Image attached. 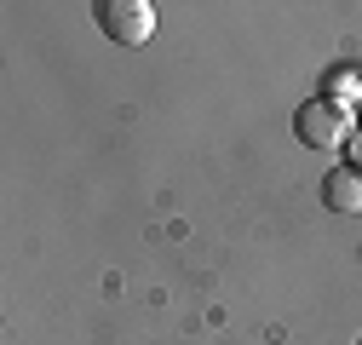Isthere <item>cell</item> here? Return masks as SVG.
Returning a JSON list of instances; mask_svg holds the SVG:
<instances>
[{"label":"cell","instance_id":"obj_1","mask_svg":"<svg viewBox=\"0 0 362 345\" xmlns=\"http://www.w3.org/2000/svg\"><path fill=\"white\" fill-rule=\"evenodd\" d=\"M293 133H299V144H310V150H345L351 133H356V115H351V104H339V98H310V104L293 110Z\"/></svg>","mask_w":362,"mask_h":345},{"label":"cell","instance_id":"obj_4","mask_svg":"<svg viewBox=\"0 0 362 345\" xmlns=\"http://www.w3.org/2000/svg\"><path fill=\"white\" fill-rule=\"evenodd\" d=\"M351 167L362 172V127H356V133H351Z\"/></svg>","mask_w":362,"mask_h":345},{"label":"cell","instance_id":"obj_3","mask_svg":"<svg viewBox=\"0 0 362 345\" xmlns=\"http://www.w3.org/2000/svg\"><path fill=\"white\" fill-rule=\"evenodd\" d=\"M322 201L334 207V213H362V172L345 161V167H334L328 179H322Z\"/></svg>","mask_w":362,"mask_h":345},{"label":"cell","instance_id":"obj_5","mask_svg":"<svg viewBox=\"0 0 362 345\" xmlns=\"http://www.w3.org/2000/svg\"><path fill=\"white\" fill-rule=\"evenodd\" d=\"M356 93H362V86H356Z\"/></svg>","mask_w":362,"mask_h":345},{"label":"cell","instance_id":"obj_2","mask_svg":"<svg viewBox=\"0 0 362 345\" xmlns=\"http://www.w3.org/2000/svg\"><path fill=\"white\" fill-rule=\"evenodd\" d=\"M98 29L115 40V47H144L156 35V6L150 0H98Z\"/></svg>","mask_w":362,"mask_h":345},{"label":"cell","instance_id":"obj_6","mask_svg":"<svg viewBox=\"0 0 362 345\" xmlns=\"http://www.w3.org/2000/svg\"><path fill=\"white\" fill-rule=\"evenodd\" d=\"M356 345H362V339H356Z\"/></svg>","mask_w":362,"mask_h":345}]
</instances>
